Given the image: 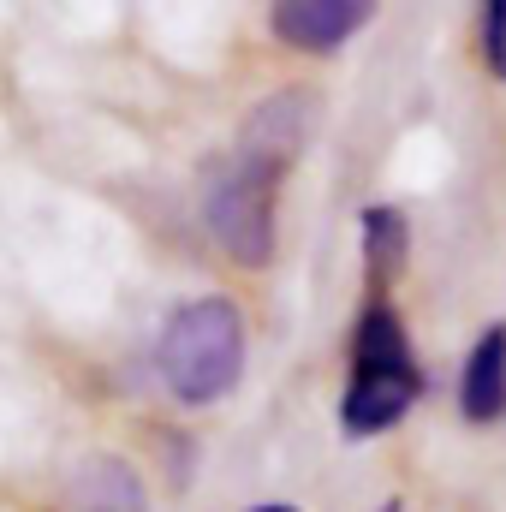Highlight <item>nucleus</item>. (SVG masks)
Here are the masks:
<instances>
[{
  "instance_id": "1",
  "label": "nucleus",
  "mask_w": 506,
  "mask_h": 512,
  "mask_svg": "<svg viewBox=\"0 0 506 512\" xmlns=\"http://www.w3.org/2000/svg\"><path fill=\"white\" fill-rule=\"evenodd\" d=\"M423 364L411 352V334L399 322V310L387 298H370L358 328H352V370L340 393V429L352 441H370L381 429H393L417 399H423Z\"/></svg>"
},
{
  "instance_id": "2",
  "label": "nucleus",
  "mask_w": 506,
  "mask_h": 512,
  "mask_svg": "<svg viewBox=\"0 0 506 512\" xmlns=\"http://www.w3.org/2000/svg\"><path fill=\"white\" fill-rule=\"evenodd\" d=\"M155 370H161V382L179 405L227 399L245 376V316H239V304L221 298V292L185 298L167 316L161 340H155Z\"/></svg>"
},
{
  "instance_id": "3",
  "label": "nucleus",
  "mask_w": 506,
  "mask_h": 512,
  "mask_svg": "<svg viewBox=\"0 0 506 512\" xmlns=\"http://www.w3.org/2000/svg\"><path fill=\"white\" fill-rule=\"evenodd\" d=\"M286 155L274 149H256L239 137L233 155H221L209 167V185H203V221H209V239L227 251V262L239 268H268L274 262V197H280V179H286Z\"/></svg>"
},
{
  "instance_id": "4",
  "label": "nucleus",
  "mask_w": 506,
  "mask_h": 512,
  "mask_svg": "<svg viewBox=\"0 0 506 512\" xmlns=\"http://www.w3.org/2000/svg\"><path fill=\"white\" fill-rule=\"evenodd\" d=\"M370 0H280L274 6V36L304 48V54H334L370 24Z\"/></svg>"
},
{
  "instance_id": "5",
  "label": "nucleus",
  "mask_w": 506,
  "mask_h": 512,
  "mask_svg": "<svg viewBox=\"0 0 506 512\" xmlns=\"http://www.w3.org/2000/svg\"><path fill=\"white\" fill-rule=\"evenodd\" d=\"M459 411L465 423H501L506 417V322H489L465 358L459 376Z\"/></svg>"
},
{
  "instance_id": "6",
  "label": "nucleus",
  "mask_w": 506,
  "mask_h": 512,
  "mask_svg": "<svg viewBox=\"0 0 506 512\" xmlns=\"http://www.w3.org/2000/svg\"><path fill=\"white\" fill-rule=\"evenodd\" d=\"M72 512H149L143 477L131 471L126 459L96 453V459H84L78 477H72Z\"/></svg>"
},
{
  "instance_id": "7",
  "label": "nucleus",
  "mask_w": 506,
  "mask_h": 512,
  "mask_svg": "<svg viewBox=\"0 0 506 512\" xmlns=\"http://www.w3.org/2000/svg\"><path fill=\"white\" fill-rule=\"evenodd\" d=\"M364 268H370V298H387V286L405 274V256H411V227L393 203H370L364 209Z\"/></svg>"
},
{
  "instance_id": "8",
  "label": "nucleus",
  "mask_w": 506,
  "mask_h": 512,
  "mask_svg": "<svg viewBox=\"0 0 506 512\" xmlns=\"http://www.w3.org/2000/svg\"><path fill=\"white\" fill-rule=\"evenodd\" d=\"M477 42H483L489 72L506 84V0H483V12H477Z\"/></svg>"
},
{
  "instance_id": "9",
  "label": "nucleus",
  "mask_w": 506,
  "mask_h": 512,
  "mask_svg": "<svg viewBox=\"0 0 506 512\" xmlns=\"http://www.w3.org/2000/svg\"><path fill=\"white\" fill-rule=\"evenodd\" d=\"M251 512H298V507H280V501H268V507H251Z\"/></svg>"
},
{
  "instance_id": "10",
  "label": "nucleus",
  "mask_w": 506,
  "mask_h": 512,
  "mask_svg": "<svg viewBox=\"0 0 506 512\" xmlns=\"http://www.w3.org/2000/svg\"><path fill=\"white\" fill-rule=\"evenodd\" d=\"M381 512H399V501H387V507H381Z\"/></svg>"
}]
</instances>
